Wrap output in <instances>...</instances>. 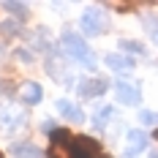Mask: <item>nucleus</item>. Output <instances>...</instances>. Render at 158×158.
<instances>
[{"mask_svg":"<svg viewBox=\"0 0 158 158\" xmlns=\"http://www.w3.org/2000/svg\"><path fill=\"white\" fill-rule=\"evenodd\" d=\"M60 52H63L65 57H74V60H79V63L85 65V68H90V71L95 68V55L90 52L87 41H85L82 35H77V33L65 30L63 35H60Z\"/></svg>","mask_w":158,"mask_h":158,"instance_id":"nucleus-1","label":"nucleus"},{"mask_svg":"<svg viewBox=\"0 0 158 158\" xmlns=\"http://www.w3.org/2000/svg\"><path fill=\"white\" fill-rule=\"evenodd\" d=\"M49 158H82L77 142L68 131H55L52 134V147H49Z\"/></svg>","mask_w":158,"mask_h":158,"instance_id":"nucleus-2","label":"nucleus"},{"mask_svg":"<svg viewBox=\"0 0 158 158\" xmlns=\"http://www.w3.org/2000/svg\"><path fill=\"white\" fill-rule=\"evenodd\" d=\"M106 14H104V8H98V6H90V8H85V14L79 19V27L85 35H101V33L106 30Z\"/></svg>","mask_w":158,"mask_h":158,"instance_id":"nucleus-3","label":"nucleus"},{"mask_svg":"<svg viewBox=\"0 0 158 158\" xmlns=\"http://www.w3.org/2000/svg\"><path fill=\"white\" fill-rule=\"evenodd\" d=\"M25 120H27V114L19 109V106H3L0 109V131L3 134H16L19 128L25 126Z\"/></svg>","mask_w":158,"mask_h":158,"instance_id":"nucleus-4","label":"nucleus"},{"mask_svg":"<svg viewBox=\"0 0 158 158\" xmlns=\"http://www.w3.org/2000/svg\"><path fill=\"white\" fill-rule=\"evenodd\" d=\"M114 95L126 106H139V101H142V90L134 82H114Z\"/></svg>","mask_w":158,"mask_h":158,"instance_id":"nucleus-5","label":"nucleus"},{"mask_svg":"<svg viewBox=\"0 0 158 158\" xmlns=\"http://www.w3.org/2000/svg\"><path fill=\"white\" fill-rule=\"evenodd\" d=\"M55 106H57V114H60L63 120H68L71 126L85 123V112L79 109L74 101H68V98H57V101H55Z\"/></svg>","mask_w":158,"mask_h":158,"instance_id":"nucleus-6","label":"nucleus"},{"mask_svg":"<svg viewBox=\"0 0 158 158\" xmlns=\"http://www.w3.org/2000/svg\"><path fill=\"white\" fill-rule=\"evenodd\" d=\"M77 90L82 98H98L101 93H106L109 90V82L106 79H79V85H77Z\"/></svg>","mask_w":158,"mask_h":158,"instance_id":"nucleus-7","label":"nucleus"},{"mask_svg":"<svg viewBox=\"0 0 158 158\" xmlns=\"http://www.w3.org/2000/svg\"><path fill=\"white\" fill-rule=\"evenodd\" d=\"M104 63L109 65L114 74H128V71H134V57H128V55H120V52H109L106 57H104Z\"/></svg>","mask_w":158,"mask_h":158,"instance_id":"nucleus-8","label":"nucleus"},{"mask_svg":"<svg viewBox=\"0 0 158 158\" xmlns=\"http://www.w3.org/2000/svg\"><path fill=\"white\" fill-rule=\"evenodd\" d=\"M144 147H147V136H144L142 131H128V147H126V158H136L142 153Z\"/></svg>","mask_w":158,"mask_h":158,"instance_id":"nucleus-9","label":"nucleus"},{"mask_svg":"<svg viewBox=\"0 0 158 158\" xmlns=\"http://www.w3.org/2000/svg\"><path fill=\"white\" fill-rule=\"evenodd\" d=\"M11 153L16 158H44V150L33 142H14L11 144Z\"/></svg>","mask_w":158,"mask_h":158,"instance_id":"nucleus-10","label":"nucleus"},{"mask_svg":"<svg viewBox=\"0 0 158 158\" xmlns=\"http://www.w3.org/2000/svg\"><path fill=\"white\" fill-rule=\"evenodd\" d=\"M47 71H49V77L52 79H57V82H74V77L71 74H63V60L57 57V55H49L47 57Z\"/></svg>","mask_w":158,"mask_h":158,"instance_id":"nucleus-11","label":"nucleus"},{"mask_svg":"<svg viewBox=\"0 0 158 158\" xmlns=\"http://www.w3.org/2000/svg\"><path fill=\"white\" fill-rule=\"evenodd\" d=\"M27 38H30V44L35 49H41V52H49L52 49V44H49V30L47 27H35V30L27 33Z\"/></svg>","mask_w":158,"mask_h":158,"instance_id":"nucleus-12","label":"nucleus"},{"mask_svg":"<svg viewBox=\"0 0 158 158\" xmlns=\"http://www.w3.org/2000/svg\"><path fill=\"white\" fill-rule=\"evenodd\" d=\"M41 98H44V90H41V85H35V82H25V85H22V101H25L27 106L38 104Z\"/></svg>","mask_w":158,"mask_h":158,"instance_id":"nucleus-13","label":"nucleus"},{"mask_svg":"<svg viewBox=\"0 0 158 158\" xmlns=\"http://www.w3.org/2000/svg\"><path fill=\"white\" fill-rule=\"evenodd\" d=\"M112 117H114V106H109V104H101V106L93 112V126H95V128H104Z\"/></svg>","mask_w":158,"mask_h":158,"instance_id":"nucleus-14","label":"nucleus"},{"mask_svg":"<svg viewBox=\"0 0 158 158\" xmlns=\"http://www.w3.org/2000/svg\"><path fill=\"white\" fill-rule=\"evenodd\" d=\"M3 8H6V11H11V14H16L19 22H22V19L27 16V11H30V6H27V3H14V0H6V3H3Z\"/></svg>","mask_w":158,"mask_h":158,"instance_id":"nucleus-15","label":"nucleus"},{"mask_svg":"<svg viewBox=\"0 0 158 158\" xmlns=\"http://www.w3.org/2000/svg\"><path fill=\"white\" fill-rule=\"evenodd\" d=\"M0 33H3V38H14L16 33H19V19H3Z\"/></svg>","mask_w":158,"mask_h":158,"instance_id":"nucleus-16","label":"nucleus"},{"mask_svg":"<svg viewBox=\"0 0 158 158\" xmlns=\"http://www.w3.org/2000/svg\"><path fill=\"white\" fill-rule=\"evenodd\" d=\"M120 49H123V52H131V55H144V52H147L139 41H128V38H126V41H120Z\"/></svg>","mask_w":158,"mask_h":158,"instance_id":"nucleus-17","label":"nucleus"},{"mask_svg":"<svg viewBox=\"0 0 158 158\" xmlns=\"http://www.w3.org/2000/svg\"><path fill=\"white\" fill-rule=\"evenodd\" d=\"M144 27L150 30V38H153V41L158 44V19L153 22V16H147V19H144Z\"/></svg>","mask_w":158,"mask_h":158,"instance_id":"nucleus-18","label":"nucleus"},{"mask_svg":"<svg viewBox=\"0 0 158 158\" xmlns=\"http://www.w3.org/2000/svg\"><path fill=\"white\" fill-rule=\"evenodd\" d=\"M14 57L19 60V63H25V65L33 63V52H27V49H16V52H14Z\"/></svg>","mask_w":158,"mask_h":158,"instance_id":"nucleus-19","label":"nucleus"},{"mask_svg":"<svg viewBox=\"0 0 158 158\" xmlns=\"http://www.w3.org/2000/svg\"><path fill=\"white\" fill-rule=\"evenodd\" d=\"M153 158H158V153H153Z\"/></svg>","mask_w":158,"mask_h":158,"instance_id":"nucleus-20","label":"nucleus"},{"mask_svg":"<svg viewBox=\"0 0 158 158\" xmlns=\"http://www.w3.org/2000/svg\"><path fill=\"white\" fill-rule=\"evenodd\" d=\"M0 158H3V153H0Z\"/></svg>","mask_w":158,"mask_h":158,"instance_id":"nucleus-21","label":"nucleus"}]
</instances>
